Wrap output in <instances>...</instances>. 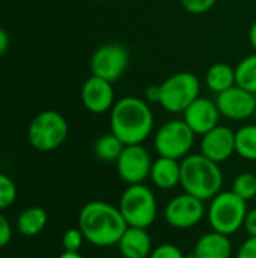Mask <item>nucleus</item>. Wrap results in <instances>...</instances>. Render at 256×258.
Segmentation results:
<instances>
[{
    "mask_svg": "<svg viewBox=\"0 0 256 258\" xmlns=\"http://www.w3.org/2000/svg\"><path fill=\"white\" fill-rule=\"evenodd\" d=\"M196 135L184 119H170L158 127L154 135V148L158 156L183 160L192 154Z\"/></svg>",
    "mask_w": 256,
    "mask_h": 258,
    "instance_id": "6e6552de",
    "label": "nucleus"
},
{
    "mask_svg": "<svg viewBox=\"0 0 256 258\" xmlns=\"http://www.w3.org/2000/svg\"><path fill=\"white\" fill-rule=\"evenodd\" d=\"M130 63L128 50L119 42H106L95 48L91 56L89 68L92 76L101 77L110 83L118 82Z\"/></svg>",
    "mask_w": 256,
    "mask_h": 258,
    "instance_id": "1a4fd4ad",
    "label": "nucleus"
},
{
    "mask_svg": "<svg viewBox=\"0 0 256 258\" xmlns=\"http://www.w3.org/2000/svg\"><path fill=\"white\" fill-rule=\"evenodd\" d=\"M235 258H256V237L249 236L238 248Z\"/></svg>",
    "mask_w": 256,
    "mask_h": 258,
    "instance_id": "c85d7f7f",
    "label": "nucleus"
},
{
    "mask_svg": "<svg viewBox=\"0 0 256 258\" xmlns=\"http://www.w3.org/2000/svg\"><path fill=\"white\" fill-rule=\"evenodd\" d=\"M198 97H201V80L190 71H178L160 83L158 104L169 113H184Z\"/></svg>",
    "mask_w": 256,
    "mask_h": 258,
    "instance_id": "0eeeda50",
    "label": "nucleus"
},
{
    "mask_svg": "<svg viewBox=\"0 0 256 258\" xmlns=\"http://www.w3.org/2000/svg\"><path fill=\"white\" fill-rule=\"evenodd\" d=\"M219 0H180L181 6L193 15H202L211 11Z\"/></svg>",
    "mask_w": 256,
    "mask_h": 258,
    "instance_id": "bb28decb",
    "label": "nucleus"
},
{
    "mask_svg": "<svg viewBox=\"0 0 256 258\" xmlns=\"http://www.w3.org/2000/svg\"><path fill=\"white\" fill-rule=\"evenodd\" d=\"M249 41H250V45L256 53V21L252 23V26L249 29Z\"/></svg>",
    "mask_w": 256,
    "mask_h": 258,
    "instance_id": "72a5a7b5",
    "label": "nucleus"
},
{
    "mask_svg": "<svg viewBox=\"0 0 256 258\" xmlns=\"http://www.w3.org/2000/svg\"><path fill=\"white\" fill-rule=\"evenodd\" d=\"M216 104L220 115L231 121H244L256 113L255 95L237 85L217 94Z\"/></svg>",
    "mask_w": 256,
    "mask_h": 258,
    "instance_id": "ddd939ff",
    "label": "nucleus"
},
{
    "mask_svg": "<svg viewBox=\"0 0 256 258\" xmlns=\"http://www.w3.org/2000/svg\"><path fill=\"white\" fill-rule=\"evenodd\" d=\"M255 100H256V95H255Z\"/></svg>",
    "mask_w": 256,
    "mask_h": 258,
    "instance_id": "4c0bfd02",
    "label": "nucleus"
},
{
    "mask_svg": "<svg viewBox=\"0 0 256 258\" xmlns=\"http://www.w3.org/2000/svg\"><path fill=\"white\" fill-rule=\"evenodd\" d=\"M118 248L124 258H149L154 249L148 228L139 227H127Z\"/></svg>",
    "mask_w": 256,
    "mask_h": 258,
    "instance_id": "dca6fc26",
    "label": "nucleus"
},
{
    "mask_svg": "<svg viewBox=\"0 0 256 258\" xmlns=\"http://www.w3.org/2000/svg\"><path fill=\"white\" fill-rule=\"evenodd\" d=\"M181 186L184 192L202 201L213 200L223 186L220 165L207 159L201 153L189 154L181 160Z\"/></svg>",
    "mask_w": 256,
    "mask_h": 258,
    "instance_id": "7ed1b4c3",
    "label": "nucleus"
},
{
    "mask_svg": "<svg viewBox=\"0 0 256 258\" xmlns=\"http://www.w3.org/2000/svg\"><path fill=\"white\" fill-rule=\"evenodd\" d=\"M152 157L143 144L125 145L119 159L116 160V171L119 178L130 184H142L149 178Z\"/></svg>",
    "mask_w": 256,
    "mask_h": 258,
    "instance_id": "9b49d317",
    "label": "nucleus"
},
{
    "mask_svg": "<svg viewBox=\"0 0 256 258\" xmlns=\"http://www.w3.org/2000/svg\"><path fill=\"white\" fill-rule=\"evenodd\" d=\"M69 127L65 116L56 110L47 109L39 112L27 128L29 144L41 151L50 153L57 150L68 138Z\"/></svg>",
    "mask_w": 256,
    "mask_h": 258,
    "instance_id": "423d86ee",
    "label": "nucleus"
},
{
    "mask_svg": "<svg viewBox=\"0 0 256 258\" xmlns=\"http://www.w3.org/2000/svg\"><path fill=\"white\" fill-rule=\"evenodd\" d=\"M17 200V187L14 181L0 172V210L11 207Z\"/></svg>",
    "mask_w": 256,
    "mask_h": 258,
    "instance_id": "393cba45",
    "label": "nucleus"
},
{
    "mask_svg": "<svg viewBox=\"0 0 256 258\" xmlns=\"http://www.w3.org/2000/svg\"><path fill=\"white\" fill-rule=\"evenodd\" d=\"M149 178L152 184L161 190L175 189L181 184V160L158 156L152 162Z\"/></svg>",
    "mask_w": 256,
    "mask_h": 258,
    "instance_id": "a211bd4d",
    "label": "nucleus"
},
{
    "mask_svg": "<svg viewBox=\"0 0 256 258\" xmlns=\"http://www.w3.org/2000/svg\"><path fill=\"white\" fill-rule=\"evenodd\" d=\"M220 112L216 100L198 97L183 113L184 122L192 128L196 136H202L220 124Z\"/></svg>",
    "mask_w": 256,
    "mask_h": 258,
    "instance_id": "2eb2a0df",
    "label": "nucleus"
},
{
    "mask_svg": "<svg viewBox=\"0 0 256 258\" xmlns=\"http://www.w3.org/2000/svg\"><path fill=\"white\" fill-rule=\"evenodd\" d=\"M235 85L256 95V53L243 57L235 65Z\"/></svg>",
    "mask_w": 256,
    "mask_h": 258,
    "instance_id": "5701e85b",
    "label": "nucleus"
},
{
    "mask_svg": "<svg viewBox=\"0 0 256 258\" xmlns=\"http://www.w3.org/2000/svg\"><path fill=\"white\" fill-rule=\"evenodd\" d=\"M232 192L246 203L256 197V175L252 172H241L232 181Z\"/></svg>",
    "mask_w": 256,
    "mask_h": 258,
    "instance_id": "b1692460",
    "label": "nucleus"
},
{
    "mask_svg": "<svg viewBox=\"0 0 256 258\" xmlns=\"http://www.w3.org/2000/svg\"><path fill=\"white\" fill-rule=\"evenodd\" d=\"M205 215V201L187 192L174 197L166 204L163 212L166 224L177 230H189L196 227Z\"/></svg>",
    "mask_w": 256,
    "mask_h": 258,
    "instance_id": "9d476101",
    "label": "nucleus"
},
{
    "mask_svg": "<svg viewBox=\"0 0 256 258\" xmlns=\"http://www.w3.org/2000/svg\"><path fill=\"white\" fill-rule=\"evenodd\" d=\"M59 258H83L78 252H75V251H63Z\"/></svg>",
    "mask_w": 256,
    "mask_h": 258,
    "instance_id": "f704fd0d",
    "label": "nucleus"
},
{
    "mask_svg": "<svg viewBox=\"0 0 256 258\" xmlns=\"http://www.w3.org/2000/svg\"><path fill=\"white\" fill-rule=\"evenodd\" d=\"M12 239V228L9 221L6 219V216L2 213L0 210V249L5 248Z\"/></svg>",
    "mask_w": 256,
    "mask_h": 258,
    "instance_id": "c756f323",
    "label": "nucleus"
},
{
    "mask_svg": "<svg viewBox=\"0 0 256 258\" xmlns=\"http://www.w3.org/2000/svg\"><path fill=\"white\" fill-rule=\"evenodd\" d=\"M235 154L244 160H256V124H246L235 132Z\"/></svg>",
    "mask_w": 256,
    "mask_h": 258,
    "instance_id": "4be33fe9",
    "label": "nucleus"
},
{
    "mask_svg": "<svg viewBox=\"0 0 256 258\" xmlns=\"http://www.w3.org/2000/svg\"><path fill=\"white\" fill-rule=\"evenodd\" d=\"M110 113V132L124 145L143 144L154 132V112L142 97L125 95L116 100Z\"/></svg>",
    "mask_w": 256,
    "mask_h": 258,
    "instance_id": "f257e3e1",
    "label": "nucleus"
},
{
    "mask_svg": "<svg viewBox=\"0 0 256 258\" xmlns=\"http://www.w3.org/2000/svg\"><path fill=\"white\" fill-rule=\"evenodd\" d=\"M48 216L42 207H29L23 210L17 219L18 231L26 237L38 236L47 225Z\"/></svg>",
    "mask_w": 256,
    "mask_h": 258,
    "instance_id": "aec40b11",
    "label": "nucleus"
},
{
    "mask_svg": "<svg viewBox=\"0 0 256 258\" xmlns=\"http://www.w3.org/2000/svg\"><path fill=\"white\" fill-rule=\"evenodd\" d=\"M186 258H196V257H195V254L192 252V254H189V255H186Z\"/></svg>",
    "mask_w": 256,
    "mask_h": 258,
    "instance_id": "c9c22d12",
    "label": "nucleus"
},
{
    "mask_svg": "<svg viewBox=\"0 0 256 258\" xmlns=\"http://www.w3.org/2000/svg\"><path fill=\"white\" fill-rule=\"evenodd\" d=\"M199 148L202 156L220 165L235 154V132L219 124L208 133L202 135Z\"/></svg>",
    "mask_w": 256,
    "mask_h": 258,
    "instance_id": "4468645a",
    "label": "nucleus"
},
{
    "mask_svg": "<svg viewBox=\"0 0 256 258\" xmlns=\"http://www.w3.org/2000/svg\"><path fill=\"white\" fill-rule=\"evenodd\" d=\"M205 83L211 92L222 94L235 85V67L226 62L213 63L205 73Z\"/></svg>",
    "mask_w": 256,
    "mask_h": 258,
    "instance_id": "6ab92c4d",
    "label": "nucleus"
},
{
    "mask_svg": "<svg viewBox=\"0 0 256 258\" xmlns=\"http://www.w3.org/2000/svg\"><path fill=\"white\" fill-rule=\"evenodd\" d=\"M118 209L128 227L149 228L158 213V203L146 184H130L121 195Z\"/></svg>",
    "mask_w": 256,
    "mask_h": 258,
    "instance_id": "39448f33",
    "label": "nucleus"
},
{
    "mask_svg": "<svg viewBox=\"0 0 256 258\" xmlns=\"http://www.w3.org/2000/svg\"><path fill=\"white\" fill-rule=\"evenodd\" d=\"M91 2H97V3H101V2H107V0H91Z\"/></svg>",
    "mask_w": 256,
    "mask_h": 258,
    "instance_id": "e433bc0d",
    "label": "nucleus"
},
{
    "mask_svg": "<svg viewBox=\"0 0 256 258\" xmlns=\"http://www.w3.org/2000/svg\"><path fill=\"white\" fill-rule=\"evenodd\" d=\"M80 100H81L83 107L88 112H91L94 115L107 113L112 110V107L116 103L113 83H110L101 77L91 76L81 85Z\"/></svg>",
    "mask_w": 256,
    "mask_h": 258,
    "instance_id": "f8f14e48",
    "label": "nucleus"
},
{
    "mask_svg": "<svg viewBox=\"0 0 256 258\" xmlns=\"http://www.w3.org/2000/svg\"><path fill=\"white\" fill-rule=\"evenodd\" d=\"M124 147H125L124 142L110 132L107 135L100 136L95 141V144H94V153L103 162H107V163L115 162L116 163V160L119 159Z\"/></svg>",
    "mask_w": 256,
    "mask_h": 258,
    "instance_id": "412c9836",
    "label": "nucleus"
},
{
    "mask_svg": "<svg viewBox=\"0 0 256 258\" xmlns=\"http://www.w3.org/2000/svg\"><path fill=\"white\" fill-rule=\"evenodd\" d=\"M8 48H9V35L3 27H0V56H3L8 51Z\"/></svg>",
    "mask_w": 256,
    "mask_h": 258,
    "instance_id": "473e14b6",
    "label": "nucleus"
},
{
    "mask_svg": "<svg viewBox=\"0 0 256 258\" xmlns=\"http://www.w3.org/2000/svg\"><path fill=\"white\" fill-rule=\"evenodd\" d=\"M127 227L119 209L106 201H91L78 213V228L84 239L100 248L118 245Z\"/></svg>",
    "mask_w": 256,
    "mask_h": 258,
    "instance_id": "f03ea898",
    "label": "nucleus"
},
{
    "mask_svg": "<svg viewBox=\"0 0 256 258\" xmlns=\"http://www.w3.org/2000/svg\"><path fill=\"white\" fill-rule=\"evenodd\" d=\"M143 98L148 103H158L160 100V85H149L145 88Z\"/></svg>",
    "mask_w": 256,
    "mask_h": 258,
    "instance_id": "2f4dec72",
    "label": "nucleus"
},
{
    "mask_svg": "<svg viewBox=\"0 0 256 258\" xmlns=\"http://www.w3.org/2000/svg\"><path fill=\"white\" fill-rule=\"evenodd\" d=\"M244 230L249 236L256 237V207L255 209H249L246 219H244Z\"/></svg>",
    "mask_w": 256,
    "mask_h": 258,
    "instance_id": "7c9ffc66",
    "label": "nucleus"
},
{
    "mask_svg": "<svg viewBox=\"0 0 256 258\" xmlns=\"http://www.w3.org/2000/svg\"><path fill=\"white\" fill-rule=\"evenodd\" d=\"M247 210V203L232 190L219 192L213 200H210V206L207 209L208 224L211 230L231 237L243 228Z\"/></svg>",
    "mask_w": 256,
    "mask_h": 258,
    "instance_id": "20e7f679",
    "label": "nucleus"
},
{
    "mask_svg": "<svg viewBox=\"0 0 256 258\" xmlns=\"http://www.w3.org/2000/svg\"><path fill=\"white\" fill-rule=\"evenodd\" d=\"M84 236L81 233L80 228H69L68 231H65L63 237H62V246L65 251H75L78 252L83 242H84Z\"/></svg>",
    "mask_w": 256,
    "mask_h": 258,
    "instance_id": "a878e982",
    "label": "nucleus"
},
{
    "mask_svg": "<svg viewBox=\"0 0 256 258\" xmlns=\"http://www.w3.org/2000/svg\"><path fill=\"white\" fill-rule=\"evenodd\" d=\"M193 254L196 258H231L232 240L229 236L211 230L196 240Z\"/></svg>",
    "mask_w": 256,
    "mask_h": 258,
    "instance_id": "f3484780",
    "label": "nucleus"
},
{
    "mask_svg": "<svg viewBox=\"0 0 256 258\" xmlns=\"http://www.w3.org/2000/svg\"><path fill=\"white\" fill-rule=\"evenodd\" d=\"M149 258H186L183 251L172 243H161L155 246L151 252Z\"/></svg>",
    "mask_w": 256,
    "mask_h": 258,
    "instance_id": "cd10ccee",
    "label": "nucleus"
}]
</instances>
